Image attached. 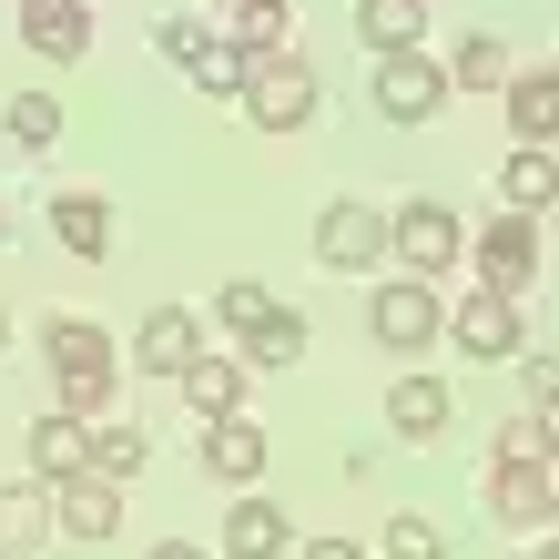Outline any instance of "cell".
I'll return each instance as SVG.
<instances>
[{"label": "cell", "mask_w": 559, "mask_h": 559, "mask_svg": "<svg viewBox=\"0 0 559 559\" xmlns=\"http://www.w3.org/2000/svg\"><path fill=\"white\" fill-rule=\"evenodd\" d=\"M41 356H51V386H61V417H103L112 407V336H103V325H92V316H51L41 325Z\"/></svg>", "instance_id": "cell-1"}, {"label": "cell", "mask_w": 559, "mask_h": 559, "mask_svg": "<svg viewBox=\"0 0 559 559\" xmlns=\"http://www.w3.org/2000/svg\"><path fill=\"white\" fill-rule=\"evenodd\" d=\"M367 336H377L386 356H407V367H417V346H438V336H448V306H438V285H417V275L377 285V295H367Z\"/></svg>", "instance_id": "cell-2"}, {"label": "cell", "mask_w": 559, "mask_h": 559, "mask_svg": "<svg viewBox=\"0 0 559 559\" xmlns=\"http://www.w3.org/2000/svg\"><path fill=\"white\" fill-rule=\"evenodd\" d=\"M386 254H397V275L438 285L457 254H468V235H457V214H448V204H397V214H386Z\"/></svg>", "instance_id": "cell-3"}, {"label": "cell", "mask_w": 559, "mask_h": 559, "mask_svg": "<svg viewBox=\"0 0 559 559\" xmlns=\"http://www.w3.org/2000/svg\"><path fill=\"white\" fill-rule=\"evenodd\" d=\"M316 112H325V82H316L295 51L254 61V82H245V122H265V133H295V122H316Z\"/></svg>", "instance_id": "cell-4"}, {"label": "cell", "mask_w": 559, "mask_h": 559, "mask_svg": "<svg viewBox=\"0 0 559 559\" xmlns=\"http://www.w3.org/2000/svg\"><path fill=\"white\" fill-rule=\"evenodd\" d=\"M448 336H457V356H468V367H509L519 346H530V325H519V295H468V306L448 316Z\"/></svg>", "instance_id": "cell-5"}, {"label": "cell", "mask_w": 559, "mask_h": 559, "mask_svg": "<svg viewBox=\"0 0 559 559\" xmlns=\"http://www.w3.org/2000/svg\"><path fill=\"white\" fill-rule=\"evenodd\" d=\"M468 254H478V285H488V295H519V285L539 275V214H509V204H499Z\"/></svg>", "instance_id": "cell-6"}, {"label": "cell", "mask_w": 559, "mask_h": 559, "mask_svg": "<svg viewBox=\"0 0 559 559\" xmlns=\"http://www.w3.org/2000/svg\"><path fill=\"white\" fill-rule=\"evenodd\" d=\"M316 254H325L336 275L386 265V214H377V204H325V214H316Z\"/></svg>", "instance_id": "cell-7"}, {"label": "cell", "mask_w": 559, "mask_h": 559, "mask_svg": "<svg viewBox=\"0 0 559 559\" xmlns=\"http://www.w3.org/2000/svg\"><path fill=\"white\" fill-rule=\"evenodd\" d=\"M438 103H448V72L427 51H377V112L386 122H427Z\"/></svg>", "instance_id": "cell-8"}, {"label": "cell", "mask_w": 559, "mask_h": 559, "mask_svg": "<svg viewBox=\"0 0 559 559\" xmlns=\"http://www.w3.org/2000/svg\"><path fill=\"white\" fill-rule=\"evenodd\" d=\"M265 457H275V438H265L245 407H235V417H204V468H214L224 488H254V478H265Z\"/></svg>", "instance_id": "cell-9"}, {"label": "cell", "mask_w": 559, "mask_h": 559, "mask_svg": "<svg viewBox=\"0 0 559 559\" xmlns=\"http://www.w3.org/2000/svg\"><path fill=\"white\" fill-rule=\"evenodd\" d=\"M51 530H61V539H112V530H122V488L92 478V468L61 478V488H51Z\"/></svg>", "instance_id": "cell-10"}, {"label": "cell", "mask_w": 559, "mask_h": 559, "mask_svg": "<svg viewBox=\"0 0 559 559\" xmlns=\"http://www.w3.org/2000/svg\"><path fill=\"white\" fill-rule=\"evenodd\" d=\"M509 133L519 143H539V153H559V61H539V72H509Z\"/></svg>", "instance_id": "cell-11"}, {"label": "cell", "mask_w": 559, "mask_h": 559, "mask_svg": "<svg viewBox=\"0 0 559 559\" xmlns=\"http://www.w3.org/2000/svg\"><path fill=\"white\" fill-rule=\"evenodd\" d=\"M133 356H143L153 377H183L193 356H204V316H193V306H153L143 336H133Z\"/></svg>", "instance_id": "cell-12"}, {"label": "cell", "mask_w": 559, "mask_h": 559, "mask_svg": "<svg viewBox=\"0 0 559 559\" xmlns=\"http://www.w3.org/2000/svg\"><path fill=\"white\" fill-rule=\"evenodd\" d=\"M295 549V519L275 499H254V488H235V519H224V559H285Z\"/></svg>", "instance_id": "cell-13"}, {"label": "cell", "mask_w": 559, "mask_h": 559, "mask_svg": "<svg viewBox=\"0 0 559 559\" xmlns=\"http://www.w3.org/2000/svg\"><path fill=\"white\" fill-rule=\"evenodd\" d=\"M21 41L41 61H82L92 51V11L82 0H21Z\"/></svg>", "instance_id": "cell-14"}, {"label": "cell", "mask_w": 559, "mask_h": 559, "mask_svg": "<svg viewBox=\"0 0 559 559\" xmlns=\"http://www.w3.org/2000/svg\"><path fill=\"white\" fill-rule=\"evenodd\" d=\"M386 427H397L407 448H427L448 427V377H427V367H407L397 386H386Z\"/></svg>", "instance_id": "cell-15"}, {"label": "cell", "mask_w": 559, "mask_h": 559, "mask_svg": "<svg viewBox=\"0 0 559 559\" xmlns=\"http://www.w3.org/2000/svg\"><path fill=\"white\" fill-rule=\"evenodd\" d=\"M92 468V427L82 417H41V427H31V478H41V488H61V478H82Z\"/></svg>", "instance_id": "cell-16"}, {"label": "cell", "mask_w": 559, "mask_h": 559, "mask_svg": "<svg viewBox=\"0 0 559 559\" xmlns=\"http://www.w3.org/2000/svg\"><path fill=\"white\" fill-rule=\"evenodd\" d=\"M41 539H61V530H51V488H41V478L0 488V559H31Z\"/></svg>", "instance_id": "cell-17"}, {"label": "cell", "mask_w": 559, "mask_h": 559, "mask_svg": "<svg viewBox=\"0 0 559 559\" xmlns=\"http://www.w3.org/2000/svg\"><path fill=\"white\" fill-rule=\"evenodd\" d=\"M183 82L204 92V103H245V82H254V61H245L235 41H224V31H204V41L183 51Z\"/></svg>", "instance_id": "cell-18"}, {"label": "cell", "mask_w": 559, "mask_h": 559, "mask_svg": "<svg viewBox=\"0 0 559 559\" xmlns=\"http://www.w3.org/2000/svg\"><path fill=\"white\" fill-rule=\"evenodd\" d=\"M499 204H509V214H549V204H559V153L519 143V153L499 163Z\"/></svg>", "instance_id": "cell-19"}, {"label": "cell", "mask_w": 559, "mask_h": 559, "mask_svg": "<svg viewBox=\"0 0 559 559\" xmlns=\"http://www.w3.org/2000/svg\"><path fill=\"white\" fill-rule=\"evenodd\" d=\"M51 235L92 265V254H112V204H103V193H82V183H72V193H51Z\"/></svg>", "instance_id": "cell-20"}, {"label": "cell", "mask_w": 559, "mask_h": 559, "mask_svg": "<svg viewBox=\"0 0 559 559\" xmlns=\"http://www.w3.org/2000/svg\"><path fill=\"white\" fill-rule=\"evenodd\" d=\"M438 72H448V92H509V72H519V61H509V41H499V31H468V41H457Z\"/></svg>", "instance_id": "cell-21"}, {"label": "cell", "mask_w": 559, "mask_h": 559, "mask_svg": "<svg viewBox=\"0 0 559 559\" xmlns=\"http://www.w3.org/2000/svg\"><path fill=\"white\" fill-rule=\"evenodd\" d=\"M174 386H183V397L204 407V417H235V407H245V356H214V346H204Z\"/></svg>", "instance_id": "cell-22"}, {"label": "cell", "mask_w": 559, "mask_h": 559, "mask_svg": "<svg viewBox=\"0 0 559 559\" xmlns=\"http://www.w3.org/2000/svg\"><path fill=\"white\" fill-rule=\"evenodd\" d=\"M356 41L417 51V41H427V0H356Z\"/></svg>", "instance_id": "cell-23"}, {"label": "cell", "mask_w": 559, "mask_h": 559, "mask_svg": "<svg viewBox=\"0 0 559 559\" xmlns=\"http://www.w3.org/2000/svg\"><path fill=\"white\" fill-rule=\"evenodd\" d=\"M204 316H214V325H224V336H235V346H245V336H254V325H265V316H275V285H254V275H235V285H214V306H204Z\"/></svg>", "instance_id": "cell-24"}, {"label": "cell", "mask_w": 559, "mask_h": 559, "mask_svg": "<svg viewBox=\"0 0 559 559\" xmlns=\"http://www.w3.org/2000/svg\"><path fill=\"white\" fill-rule=\"evenodd\" d=\"M285 31H295V21H285V0H235V31H224V41H235L245 61H275V51H285Z\"/></svg>", "instance_id": "cell-25"}, {"label": "cell", "mask_w": 559, "mask_h": 559, "mask_svg": "<svg viewBox=\"0 0 559 559\" xmlns=\"http://www.w3.org/2000/svg\"><path fill=\"white\" fill-rule=\"evenodd\" d=\"M143 457H153V438H143V427H112V417H92V478H133L143 468Z\"/></svg>", "instance_id": "cell-26"}, {"label": "cell", "mask_w": 559, "mask_h": 559, "mask_svg": "<svg viewBox=\"0 0 559 559\" xmlns=\"http://www.w3.org/2000/svg\"><path fill=\"white\" fill-rule=\"evenodd\" d=\"M245 367H306V316H265V325H254V336H245Z\"/></svg>", "instance_id": "cell-27"}, {"label": "cell", "mask_w": 559, "mask_h": 559, "mask_svg": "<svg viewBox=\"0 0 559 559\" xmlns=\"http://www.w3.org/2000/svg\"><path fill=\"white\" fill-rule=\"evenodd\" d=\"M0 122H11V143H21V153L61 143V103H51V92H11V112H0Z\"/></svg>", "instance_id": "cell-28"}, {"label": "cell", "mask_w": 559, "mask_h": 559, "mask_svg": "<svg viewBox=\"0 0 559 559\" xmlns=\"http://www.w3.org/2000/svg\"><path fill=\"white\" fill-rule=\"evenodd\" d=\"M488 457H519V468H549V457H559V438H549V417L530 407V417H509V427H499V448H488Z\"/></svg>", "instance_id": "cell-29"}, {"label": "cell", "mask_w": 559, "mask_h": 559, "mask_svg": "<svg viewBox=\"0 0 559 559\" xmlns=\"http://www.w3.org/2000/svg\"><path fill=\"white\" fill-rule=\"evenodd\" d=\"M386 559H448V530L417 519V509H397V519H386Z\"/></svg>", "instance_id": "cell-30"}, {"label": "cell", "mask_w": 559, "mask_h": 559, "mask_svg": "<svg viewBox=\"0 0 559 559\" xmlns=\"http://www.w3.org/2000/svg\"><path fill=\"white\" fill-rule=\"evenodd\" d=\"M509 367H519V386H530V407H539V417H559V346H519Z\"/></svg>", "instance_id": "cell-31"}, {"label": "cell", "mask_w": 559, "mask_h": 559, "mask_svg": "<svg viewBox=\"0 0 559 559\" xmlns=\"http://www.w3.org/2000/svg\"><path fill=\"white\" fill-rule=\"evenodd\" d=\"M285 559H367V549H356V539H336V530H325V539H295Z\"/></svg>", "instance_id": "cell-32"}, {"label": "cell", "mask_w": 559, "mask_h": 559, "mask_svg": "<svg viewBox=\"0 0 559 559\" xmlns=\"http://www.w3.org/2000/svg\"><path fill=\"white\" fill-rule=\"evenodd\" d=\"M153 559H204V549H193V539H163V549H153Z\"/></svg>", "instance_id": "cell-33"}, {"label": "cell", "mask_w": 559, "mask_h": 559, "mask_svg": "<svg viewBox=\"0 0 559 559\" xmlns=\"http://www.w3.org/2000/svg\"><path fill=\"white\" fill-rule=\"evenodd\" d=\"M539 559H559V539H539Z\"/></svg>", "instance_id": "cell-34"}, {"label": "cell", "mask_w": 559, "mask_h": 559, "mask_svg": "<svg viewBox=\"0 0 559 559\" xmlns=\"http://www.w3.org/2000/svg\"><path fill=\"white\" fill-rule=\"evenodd\" d=\"M0 245H11V214H0Z\"/></svg>", "instance_id": "cell-35"}, {"label": "cell", "mask_w": 559, "mask_h": 559, "mask_svg": "<svg viewBox=\"0 0 559 559\" xmlns=\"http://www.w3.org/2000/svg\"><path fill=\"white\" fill-rule=\"evenodd\" d=\"M0 336H11V316H0Z\"/></svg>", "instance_id": "cell-36"}]
</instances>
